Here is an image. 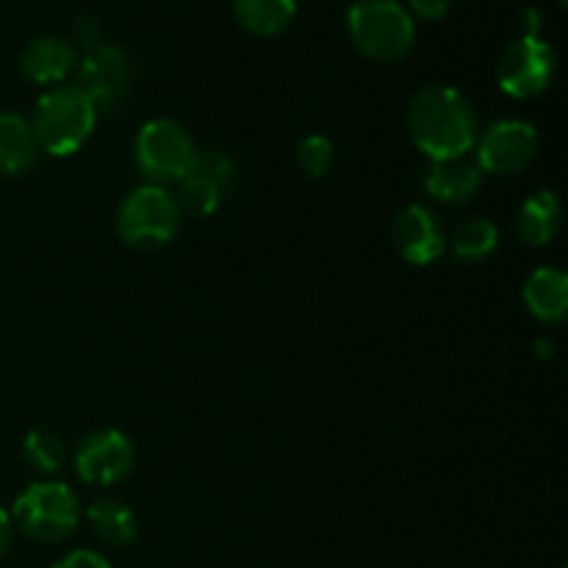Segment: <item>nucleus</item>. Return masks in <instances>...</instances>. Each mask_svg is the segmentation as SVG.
Segmentation results:
<instances>
[{"mask_svg":"<svg viewBox=\"0 0 568 568\" xmlns=\"http://www.w3.org/2000/svg\"><path fill=\"white\" fill-rule=\"evenodd\" d=\"M408 131L416 148L433 161L460 159L475 148L477 120L469 100L453 87H425L408 109Z\"/></svg>","mask_w":568,"mask_h":568,"instance_id":"nucleus-1","label":"nucleus"},{"mask_svg":"<svg viewBox=\"0 0 568 568\" xmlns=\"http://www.w3.org/2000/svg\"><path fill=\"white\" fill-rule=\"evenodd\" d=\"M98 109L78 87H55L37 100L31 131L37 148L50 155H72L92 136Z\"/></svg>","mask_w":568,"mask_h":568,"instance_id":"nucleus-2","label":"nucleus"},{"mask_svg":"<svg viewBox=\"0 0 568 568\" xmlns=\"http://www.w3.org/2000/svg\"><path fill=\"white\" fill-rule=\"evenodd\" d=\"M347 28L353 44L375 61H397L414 48V17L397 0H358L349 6Z\"/></svg>","mask_w":568,"mask_h":568,"instance_id":"nucleus-3","label":"nucleus"},{"mask_svg":"<svg viewBox=\"0 0 568 568\" xmlns=\"http://www.w3.org/2000/svg\"><path fill=\"white\" fill-rule=\"evenodd\" d=\"M178 227H181V203L155 183L128 194L116 211V231L133 247H161L172 242Z\"/></svg>","mask_w":568,"mask_h":568,"instance_id":"nucleus-4","label":"nucleus"},{"mask_svg":"<svg viewBox=\"0 0 568 568\" xmlns=\"http://www.w3.org/2000/svg\"><path fill=\"white\" fill-rule=\"evenodd\" d=\"M14 525L39 544H59L78 527V499L64 483H37L14 503Z\"/></svg>","mask_w":568,"mask_h":568,"instance_id":"nucleus-5","label":"nucleus"},{"mask_svg":"<svg viewBox=\"0 0 568 568\" xmlns=\"http://www.w3.org/2000/svg\"><path fill=\"white\" fill-rule=\"evenodd\" d=\"M194 155L197 150H194L192 136L175 120L148 122L136 136V164L144 178L155 181V186L181 181Z\"/></svg>","mask_w":568,"mask_h":568,"instance_id":"nucleus-6","label":"nucleus"},{"mask_svg":"<svg viewBox=\"0 0 568 568\" xmlns=\"http://www.w3.org/2000/svg\"><path fill=\"white\" fill-rule=\"evenodd\" d=\"M555 67L552 44L538 37H519L499 55L497 81L510 98H536L552 83Z\"/></svg>","mask_w":568,"mask_h":568,"instance_id":"nucleus-7","label":"nucleus"},{"mask_svg":"<svg viewBox=\"0 0 568 568\" xmlns=\"http://www.w3.org/2000/svg\"><path fill=\"white\" fill-rule=\"evenodd\" d=\"M75 67V87L92 100L94 109L116 105L131 87V61H128L125 50H120L116 44L103 42L98 48H89Z\"/></svg>","mask_w":568,"mask_h":568,"instance_id":"nucleus-8","label":"nucleus"},{"mask_svg":"<svg viewBox=\"0 0 568 568\" xmlns=\"http://www.w3.org/2000/svg\"><path fill=\"white\" fill-rule=\"evenodd\" d=\"M133 447L120 430H94L75 453V471L92 486H114L133 469Z\"/></svg>","mask_w":568,"mask_h":568,"instance_id":"nucleus-9","label":"nucleus"},{"mask_svg":"<svg viewBox=\"0 0 568 568\" xmlns=\"http://www.w3.org/2000/svg\"><path fill=\"white\" fill-rule=\"evenodd\" d=\"M538 153V133L530 122L503 120L488 128L480 139L477 164L480 170L497 172V175H514L530 166Z\"/></svg>","mask_w":568,"mask_h":568,"instance_id":"nucleus-10","label":"nucleus"},{"mask_svg":"<svg viewBox=\"0 0 568 568\" xmlns=\"http://www.w3.org/2000/svg\"><path fill=\"white\" fill-rule=\"evenodd\" d=\"M181 203L192 214L209 216L220 209L233 183V161L225 153H197L181 181Z\"/></svg>","mask_w":568,"mask_h":568,"instance_id":"nucleus-11","label":"nucleus"},{"mask_svg":"<svg viewBox=\"0 0 568 568\" xmlns=\"http://www.w3.org/2000/svg\"><path fill=\"white\" fill-rule=\"evenodd\" d=\"M392 239L399 255L416 266L433 264L447 247L442 225L425 205H408L405 211H399L392 225Z\"/></svg>","mask_w":568,"mask_h":568,"instance_id":"nucleus-12","label":"nucleus"},{"mask_svg":"<svg viewBox=\"0 0 568 568\" xmlns=\"http://www.w3.org/2000/svg\"><path fill=\"white\" fill-rule=\"evenodd\" d=\"M78 53L67 39L44 33L31 39L20 53V70L33 83H59L75 70Z\"/></svg>","mask_w":568,"mask_h":568,"instance_id":"nucleus-13","label":"nucleus"},{"mask_svg":"<svg viewBox=\"0 0 568 568\" xmlns=\"http://www.w3.org/2000/svg\"><path fill=\"white\" fill-rule=\"evenodd\" d=\"M483 186V170L469 159L433 161L425 172V192L442 203H469Z\"/></svg>","mask_w":568,"mask_h":568,"instance_id":"nucleus-14","label":"nucleus"},{"mask_svg":"<svg viewBox=\"0 0 568 568\" xmlns=\"http://www.w3.org/2000/svg\"><path fill=\"white\" fill-rule=\"evenodd\" d=\"M525 303L541 322H560L568 311V277L560 270L532 272L525 286Z\"/></svg>","mask_w":568,"mask_h":568,"instance_id":"nucleus-15","label":"nucleus"},{"mask_svg":"<svg viewBox=\"0 0 568 568\" xmlns=\"http://www.w3.org/2000/svg\"><path fill=\"white\" fill-rule=\"evenodd\" d=\"M564 209L552 192H536L521 203L519 209V233L527 244H549L560 231Z\"/></svg>","mask_w":568,"mask_h":568,"instance_id":"nucleus-16","label":"nucleus"},{"mask_svg":"<svg viewBox=\"0 0 568 568\" xmlns=\"http://www.w3.org/2000/svg\"><path fill=\"white\" fill-rule=\"evenodd\" d=\"M37 139L20 114H0V175H20L37 161Z\"/></svg>","mask_w":568,"mask_h":568,"instance_id":"nucleus-17","label":"nucleus"},{"mask_svg":"<svg viewBox=\"0 0 568 568\" xmlns=\"http://www.w3.org/2000/svg\"><path fill=\"white\" fill-rule=\"evenodd\" d=\"M233 14L250 33L275 37L294 22L297 0H233Z\"/></svg>","mask_w":568,"mask_h":568,"instance_id":"nucleus-18","label":"nucleus"},{"mask_svg":"<svg viewBox=\"0 0 568 568\" xmlns=\"http://www.w3.org/2000/svg\"><path fill=\"white\" fill-rule=\"evenodd\" d=\"M89 525H92L94 536L109 547H128L136 541L139 521L133 510L120 499H98L89 508Z\"/></svg>","mask_w":568,"mask_h":568,"instance_id":"nucleus-19","label":"nucleus"},{"mask_svg":"<svg viewBox=\"0 0 568 568\" xmlns=\"http://www.w3.org/2000/svg\"><path fill=\"white\" fill-rule=\"evenodd\" d=\"M499 231L491 220L486 216H471V220L460 222L458 231L453 236V253L460 261H480L497 250Z\"/></svg>","mask_w":568,"mask_h":568,"instance_id":"nucleus-20","label":"nucleus"},{"mask_svg":"<svg viewBox=\"0 0 568 568\" xmlns=\"http://www.w3.org/2000/svg\"><path fill=\"white\" fill-rule=\"evenodd\" d=\"M22 455H26L28 464L37 471H44V475H53L64 466V444H61L59 436L48 430H31L26 436V444H22Z\"/></svg>","mask_w":568,"mask_h":568,"instance_id":"nucleus-21","label":"nucleus"},{"mask_svg":"<svg viewBox=\"0 0 568 568\" xmlns=\"http://www.w3.org/2000/svg\"><path fill=\"white\" fill-rule=\"evenodd\" d=\"M297 161L311 178H322L333 164L331 139L320 136V133H311V136H305L297 148Z\"/></svg>","mask_w":568,"mask_h":568,"instance_id":"nucleus-22","label":"nucleus"},{"mask_svg":"<svg viewBox=\"0 0 568 568\" xmlns=\"http://www.w3.org/2000/svg\"><path fill=\"white\" fill-rule=\"evenodd\" d=\"M53 568H111L103 555L92 552V549H75V552L64 555Z\"/></svg>","mask_w":568,"mask_h":568,"instance_id":"nucleus-23","label":"nucleus"},{"mask_svg":"<svg viewBox=\"0 0 568 568\" xmlns=\"http://www.w3.org/2000/svg\"><path fill=\"white\" fill-rule=\"evenodd\" d=\"M75 37L83 48H98L103 44V28H100L98 17H78L75 20Z\"/></svg>","mask_w":568,"mask_h":568,"instance_id":"nucleus-24","label":"nucleus"},{"mask_svg":"<svg viewBox=\"0 0 568 568\" xmlns=\"http://www.w3.org/2000/svg\"><path fill=\"white\" fill-rule=\"evenodd\" d=\"M410 11L422 20H442L444 14L449 11L453 0H408Z\"/></svg>","mask_w":568,"mask_h":568,"instance_id":"nucleus-25","label":"nucleus"},{"mask_svg":"<svg viewBox=\"0 0 568 568\" xmlns=\"http://www.w3.org/2000/svg\"><path fill=\"white\" fill-rule=\"evenodd\" d=\"M11 538H14V521H11V516L0 508V558L9 552Z\"/></svg>","mask_w":568,"mask_h":568,"instance_id":"nucleus-26","label":"nucleus"},{"mask_svg":"<svg viewBox=\"0 0 568 568\" xmlns=\"http://www.w3.org/2000/svg\"><path fill=\"white\" fill-rule=\"evenodd\" d=\"M560 3H566V0H560Z\"/></svg>","mask_w":568,"mask_h":568,"instance_id":"nucleus-27","label":"nucleus"}]
</instances>
